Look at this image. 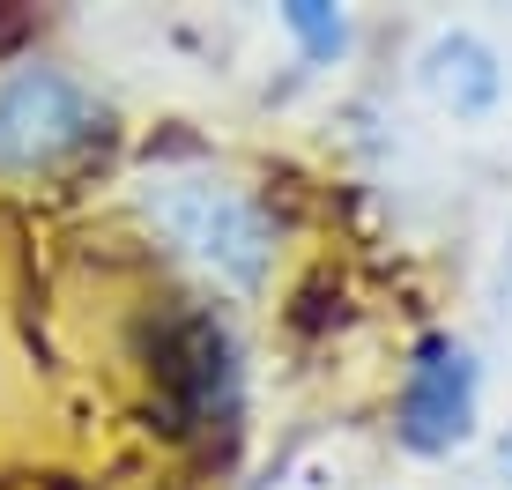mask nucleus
Instances as JSON below:
<instances>
[{"label":"nucleus","mask_w":512,"mask_h":490,"mask_svg":"<svg viewBox=\"0 0 512 490\" xmlns=\"http://www.w3.org/2000/svg\"><path fill=\"white\" fill-rule=\"evenodd\" d=\"M275 23H282V38L297 45L305 67H334L357 45V23H349L342 8H320V0H290V8H275Z\"/></svg>","instance_id":"nucleus-5"},{"label":"nucleus","mask_w":512,"mask_h":490,"mask_svg":"<svg viewBox=\"0 0 512 490\" xmlns=\"http://www.w3.org/2000/svg\"><path fill=\"white\" fill-rule=\"evenodd\" d=\"M141 216L149 231L186 260L193 275H208L231 297H260L275 275V216L245 179L216 164H164L141 179Z\"/></svg>","instance_id":"nucleus-1"},{"label":"nucleus","mask_w":512,"mask_h":490,"mask_svg":"<svg viewBox=\"0 0 512 490\" xmlns=\"http://www.w3.org/2000/svg\"><path fill=\"white\" fill-rule=\"evenodd\" d=\"M104 134V104L67 67H15L0 82V171H52Z\"/></svg>","instance_id":"nucleus-3"},{"label":"nucleus","mask_w":512,"mask_h":490,"mask_svg":"<svg viewBox=\"0 0 512 490\" xmlns=\"http://www.w3.org/2000/svg\"><path fill=\"white\" fill-rule=\"evenodd\" d=\"M505 490H512V439H505Z\"/></svg>","instance_id":"nucleus-6"},{"label":"nucleus","mask_w":512,"mask_h":490,"mask_svg":"<svg viewBox=\"0 0 512 490\" xmlns=\"http://www.w3.org/2000/svg\"><path fill=\"white\" fill-rule=\"evenodd\" d=\"M475 431H483V357H475L468 335L431 327V335H416L409 364H401L394 439L416 461H453L461 446H475Z\"/></svg>","instance_id":"nucleus-2"},{"label":"nucleus","mask_w":512,"mask_h":490,"mask_svg":"<svg viewBox=\"0 0 512 490\" xmlns=\"http://www.w3.org/2000/svg\"><path fill=\"white\" fill-rule=\"evenodd\" d=\"M416 90L453 119H490L505 104V60L483 30L453 23V30H431L416 52Z\"/></svg>","instance_id":"nucleus-4"}]
</instances>
